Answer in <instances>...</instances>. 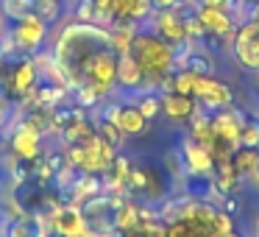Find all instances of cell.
Returning a JSON list of instances; mask_svg holds the SVG:
<instances>
[{
    "mask_svg": "<svg viewBox=\"0 0 259 237\" xmlns=\"http://www.w3.org/2000/svg\"><path fill=\"white\" fill-rule=\"evenodd\" d=\"M112 31L95 23H70L62 28V34L53 42V62L59 64L62 75L67 78V87L75 90L81 84L84 70L101 56L103 51H112Z\"/></svg>",
    "mask_w": 259,
    "mask_h": 237,
    "instance_id": "1",
    "label": "cell"
},
{
    "mask_svg": "<svg viewBox=\"0 0 259 237\" xmlns=\"http://www.w3.org/2000/svg\"><path fill=\"white\" fill-rule=\"evenodd\" d=\"M125 53L134 59L137 67L142 70V75H145V90L159 92L164 81L176 73V51H173V45L164 42L162 36H156L153 31H148V28L137 31Z\"/></svg>",
    "mask_w": 259,
    "mask_h": 237,
    "instance_id": "2",
    "label": "cell"
},
{
    "mask_svg": "<svg viewBox=\"0 0 259 237\" xmlns=\"http://www.w3.org/2000/svg\"><path fill=\"white\" fill-rule=\"evenodd\" d=\"M128 195L123 192H112V190H103L92 198H84L78 204L81 215H84V223L87 229L92 231L95 237H114L120 234L117 231V209L123 207V201Z\"/></svg>",
    "mask_w": 259,
    "mask_h": 237,
    "instance_id": "3",
    "label": "cell"
},
{
    "mask_svg": "<svg viewBox=\"0 0 259 237\" xmlns=\"http://www.w3.org/2000/svg\"><path fill=\"white\" fill-rule=\"evenodd\" d=\"M9 36H12V42H14V48H17L20 56H36V53L45 48L48 23H45V20H39L34 12H31V14H25L23 20L12 23Z\"/></svg>",
    "mask_w": 259,
    "mask_h": 237,
    "instance_id": "4",
    "label": "cell"
},
{
    "mask_svg": "<svg viewBox=\"0 0 259 237\" xmlns=\"http://www.w3.org/2000/svg\"><path fill=\"white\" fill-rule=\"evenodd\" d=\"M101 117L103 120H112V123L117 126L125 137H142V134H148V129H151V120L140 112V106H137L131 98L103 103V114H101Z\"/></svg>",
    "mask_w": 259,
    "mask_h": 237,
    "instance_id": "5",
    "label": "cell"
},
{
    "mask_svg": "<svg viewBox=\"0 0 259 237\" xmlns=\"http://www.w3.org/2000/svg\"><path fill=\"white\" fill-rule=\"evenodd\" d=\"M192 98L198 101L201 109L218 112V109L234 106V90L218 75H195V87H192Z\"/></svg>",
    "mask_w": 259,
    "mask_h": 237,
    "instance_id": "6",
    "label": "cell"
},
{
    "mask_svg": "<svg viewBox=\"0 0 259 237\" xmlns=\"http://www.w3.org/2000/svg\"><path fill=\"white\" fill-rule=\"evenodd\" d=\"M42 140H45V131H42L39 126H34L28 117H23L12 131H9L12 156L25 159V162H34L36 156H42Z\"/></svg>",
    "mask_w": 259,
    "mask_h": 237,
    "instance_id": "7",
    "label": "cell"
},
{
    "mask_svg": "<svg viewBox=\"0 0 259 237\" xmlns=\"http://www.w3.org/2000/svg\"><path fill=\"white\" fill-rule=\"evenodd\" d=\"M231 59L240 67L256 73L259 70V25L242 23L231 36Z\"/></svg>",
    "mask_w": 259,
    "mask_h": 237,
    "instance_id": "8",
    "label": "cell"
},
{
    "mask_svg": "<svg viewBox=\"0 0 259 237\" xmlns=\"http://www.w3.org/2000/svg\"><path fill=\"white\" fill-rule=\"evenodd\" d=\"M48 223H51V229L62 237H92V231L87 229V223H84V215H81L78 204H73V201L59 204V207L48 215Z\"/></svg>",
    "mask_w": 259,
    "mask_h": 237,
    "instance_id": "9",
    "label": "cell"
},
{
    "mask_svg": "<svg viewBox=\"0 0 259 237\" xmlns=\"http://www.w3.org/2000/svg\"><path fill=\"white\" fill-rule=\"evenodd\" d=\"M209 123L214 129V137L220 142H226L229 148H240V129H242V109H218V112L209 114Z\"/></svg>",
    "mask_w": 259,
    "mask_h": 237,
    "instance_id": "10",
    "label": "cell"
},
{
    "mask_svg": "<svg viewBox=\"0 0 259 237\" xmlns=\"http://www.w3.org/2000/svg\"><path fill=\"white\" fill-rule=\"evenodd\" d=\"M148 31H153L156 36H162V40L170 42L173 48H179V45L187 42L181 12H153L151 17H148Z\"/></svg>",
    "mask_w": 259,
    "mask_h": 237,
    "instance_id": "11",
    "label": "cell"
},
{
    "mask_svg": "<svg viewBox=\"0 0 259 237\" xmlns=\"http://www.w3.org/2000/svg\"><path fill=\"white\" fill-rule=\"evenodd\" d=\"M48 231L51 223L42 212H23L20 218H12L0 226V237H45Z\"/></svg>",
    "mask_w": 259,
    "mask_h": 237,
    "instance_id": "12",
    "label": "cell"
},
{
    "mask_svg": "<svg viewBox=\"0 0 259 237\" xmlns=\"http://www.w3.org/2000/svg\"><path fill=\"white\" fill-rule=\"evenodd\" d=\"M179 151H181V159H184V170H187V173H195V176H212L214 173L212 153H209L203 145L192 142L190 137H184V140H181Z\"/></svg>",
    "mask_w": 259,
    "mask_h": 237,
    "instance_id": "13",
    "label": "cell"
},
{
    "mask_svg": "<svg viewBox=\"0 0 259 237\" xmlns=\"http://www.w3.org/2000/svg\"><path fill=\"white\" fill-rule=\"evenodd\" d=\"M162 95V114L170 123H190L198 112V101L190 95H179V92H159Z\"/></svg>",
    "mask_w": 259,
    "mask_h": 237,
    "instance_id": "14",
    "label": "cell"
},
{
    "mask_svg": "<svg viewBox=\"0 0 259 237\" xmlns=\"http://www.w3.org/2000/svg\"><path fill=\"white\" fill-rule=\"evenodd\" d=\"M195 14L201 20L206 36H226V40L234 36L237 25H234L231 12H223V9H195Z\"/></svg>",
    "mask_w": 259,
    "mask_h": 237,
    "instance_id": "15",
    "label": "cell"
},
{
    "mask_svg": "<svg viewBox=\"0 0 259 237\" xmlns=\"http://www.w3.org/2000/svg\"><path fill=\"white\" fill-rule=\"evenodd\" d=\"M112 3V17L114 23H134L145 25L151 17V0H109Z\"/></svg>",
    "mask_w": 259,
    "mask_h": 237,
    "instance_id": "16",
    "label": "cell"
},
{
    "mask_svg": "<svg viewBox=\"0 0 259 237\" xmlns=\"http://www.w3.org/2000/svg\"><path fill=\"white\" fill-rule=\"evenodd\" d=\"M117 90H125L131 95L145 90V75H142V70L137 67V62L128 53H120L117 59Z\"/></svg>",
    "mask_w": 259,
    "mask_h": 237,
    "instance_id": "17",
    "label": "cell"
},
{
    "mask_svg": "<svg viewBox=\"0 0 259 237\" xmlns=\"http://www.w3.org/2000/svg\"><path fill=\"white\" fill-rule=\"evenodd\" d=\"M231 165H234L240 181L253 176V173H259V148H237L231 153Z\"/></svg>",
    "mask_w": 259,
    "mask_h": 237,
    "instance_id": "18",
    "label": "cell"
},
{
    "mask_svg": "<svg viewBox=\"0 0 259 237\" xmlns=\"http://www.w3.org/2000/svg\"><path fill=\"white\" fill-rule=\"evenodd\" d=\"M31 12H34V0H0V23L6 20L12 25Z\"/></svg>",
    "mask_w": 259,
    "mask_h": 237,
    "instance_id": "19",
    "label": "cell"
},
{
    "mask_svg": "<svg viewBox=\"0 0 259 237\" xmlns=\"http://www.w3.org/2000/svg\"><path fill=\"white\" fill-rule=\"evenodd\" d=\"M131 101L140 106V112L145 114L148 120H156L159 114H162V95L153 90H142V92H134V98Z\"/></svg>",
    "mask_w": 259,
    "mask_h": 237,
    "instance_id": "20",
    "label": "cell"
},
{
    "mask_svg": "<svg viewBox=\"0 0 259 237\" xmlns=\"http://www.w3.org/2000/svg\"><path fill=\"white\" fill-rule=\"evenodd\" d=\"M64 12H67V3H64V0H34V14L39 20H45L48 28H51L56 20H62Z\"/></svg>",
    "mask_w": 259,
    "mask_h": 237,
    "instance_id": "21",
    "label": "cell"
},
{
    "mask_svg": "<svg viewBox=\"0 0 259 237\" xmlns=\"http://www.w3.org/2000/svg\"><path fill=\"white\" fill-rule=\"evenodd\" d=\"M95 131H98V134H101L103 140L109 142V145L114 148V151H120V148H123V142H125V134H123V131H120L117 126L112 123V120H103V117H98V120H95Z\"/></svg>",
    "mask_w": 259,
    "mask_h": 237,
    "instance_id": "22",
    "label": "cell"
},
{
    "mask_svg": "<svg viewBox=\"0 0 259 237\" xmlns=\"http://www.w3.org/2000/svg\"><path fill=\"white\" fill-rule=\"evenodd\" d=\"M190 6V0H151V12H181Z\"/></svg>",
    "mask_w": 259,
    "mask_h": 237,
    "instance_id": "23",
    "label": "cell"
},
{
    "mask_svg": "<svg viewBox=\"0 0 259 237\" xmlns=\"http://www.w3.org/2000/svg\"><path fill=\"white\" fill-rule=\"evenodd\" d=\"M237 0H190L192 9H223V12H231Z\"/></svg>",
    "mask_w": 259,
    "mask_h": 237,
    "instance_id": "24",
    "label": "cell"
},
{
    "mask_svg": "<svg viewBox=\"0 0 259 237\" xmlns=\"http://www.w3.org/2000/svg\"><path fill=\"white\" fill-rule=\"evenodd\" d=\"M248 23L259 25V3H253V6H248Z\"/></svg>",
    "mask_w": 259,
    "mask_h": 237,
    "instance_id": "25",
    "label": "cell"
},
{
    "mask_svg": "<svg viewBox=\"0 0 259 237\" xmlns=\"http://www.w3.org/2000/svg\"><path fill=\"white\" fill-rule=\"evenodd\" d=\"M218 237H242V234H240L237 229H231V231H226V234H218Z\"/></svg>",
    "mask_w": 259,
    "mask_h": 237,
    "instance_id": "26",
    "label": "cell"
},
{
    "mask_svg": "<svg viewBox=\"0 0 259 237\" xmlns=\"http://www.w3.org/2000/svg\"><path fill=\"white\" fill-rule=\"evenodd\" d=\"M237 3H242V6H253V3H259V0H237Z\"/></svg>",
    "mask_w": 259,
    "mask_h": 237,
    "instance_id": "27",
    "label": "cell"
},
{
    "mask_svg": "<svg viewBox=\"0 0 259 237\" xmlns=\"http://www.w3.org/2000/svg\"><path fill=\"white\" fill-rule=\"evenodd\" d=\"M120 237H140L137 231H125V234H120Z\"/></svg>",
    "mask_w": 259,
    "mask_h": 237,
    "instance_id": "28",
    "label": "cell"
},
{
    "mask_svg": "<svg viewBox=\"0 0 259 237\" xmlns=\"http://www.w3.org/2000/svg\"><path fill=\"white\" fill-rule=\"evenodd\" d=\"M45 237H62V234H56V231H53V229H51V231H48V234H45Z\"/></svg>",
    "mask_w": 259,
    "mask_h": 237,
    "instance_id": "29",
    "label": "cell"
},
{
    "mask_svg": "<svg viewBox=\"0 0 259 237\" xmlns=\"http://www.w3.org/2000/svg\"><path fill=\"white\" fill-rule=\"evenodd\" d=\"M256 234H259V220H256Z\"/></svg>",
    "mask_w": 259,
    "mask_h": 237,
    "instance_id": "30",
    "label": "cell"
},
{
    "mask_svg": "<svg viewBox=\"0 0 259 237\" xmlns=\"http://www.w3.org/2000/svg\"><path fill=\"white\" fill-rule=\"evenodd\" d=\"M0 64H3V53H0Z\"/></svg>",
    "mask_w": 259,
    "mask_h": 237,
    "instance_id": "31",
    "label": "cell"
},
{
    "mask_svg": "<svg viewBox=\"0 0 259 237\" xmlns=\"http://www.w3.org/2000/svg\"><path fill=\"white\" fill-rule=\"evenodd\" d=\"M0 137H3V131H0Z\"/></svg>",
    "mask_w": 259,
    "mask_h": 237,
    "instance_id": "32",
    "label": "cell"
},
{
    "mask_svg": "<svg viewBox=\"0 0 259 237\" xmlns=\"http://www.w3.org/2000/svg\"><path fill=\"white\" fill-rule=\"evenodd\" d=\"M256 73H259V70H256Z\"/></svg>",
    "mask_w": 259,
    "mask_h": 237,
    "instance_id": "33",
    "label": "cell"
}]
</instances>
